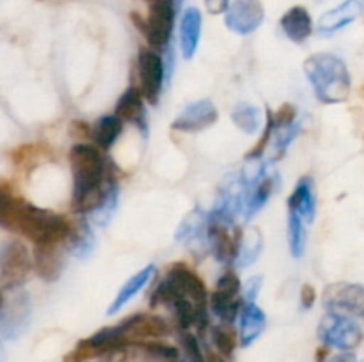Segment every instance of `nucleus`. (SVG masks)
<instances>
[{"instance_id": "nucleus-25", "label": "nucleus", "mask_w": 364, "mask_h": 362, "mask_svg": "<svg viewBox=\"0 0 364 362\" xmlns=\"http://www.w3.org/2000/svg\"><path fill=\"white\" fill-rule=\"evenodd\" d=\"M114 116L123 123H139L144 117V98H142L141 89L135 85L128 87L117 99Z\"/></svg>"}, {"instance_id": "nucleus-15", "label": "nucleus", "mask_w": 364, "mask_h": 362, "mask_svg": "<svg viewBox=\"0 0 364 362\" xmlns=\"http://www.w3.org/2000/svg\"><path fill=\"white\" fill-rule=\"evenodd\" d=\"M219 119L215 105L210 99H198L181 110L180 116L173 121V130L178 131H201L212 126Z\"/></svg>"}, {"instance_id": "nucleus-12", "label": "nucleus", "mask_w": 364, "mask_h": 362, "mask_svg": "<svg viewBox=\"0 0 364 362\" xmlns=\"http://www.w3.org/2000/svg\"><path fill=\"white\" fill-rule=\"evenodd\" d=\"M32 307L27 293H14L0 309V336L16 339L25 332L31 322Z\"/></svg>"}, {"instance_id": "nucleus-13", "label": "nucleus", "mask_w": 364, "mask_h": 362, "mask_svg": "<svg viewBox=\"0 0 364 362\" xmlns=\"http://www.w3.org/2000/svg\"><path fill=\"white\" fill-rule=\"evenodd\" d=\"M323 305L333 312L364 314V286L354 283L331 284L323 291Z\"/></svg>"}, {"instance_id": "nucleus-36", "label": "nucleus", "mask_w": 364, "mask_h": 362, "mask_svg": "<svg viewBox=\"0 0 364 362\" xmlns=\"http://www.w3.org/2000/svg\"><path fill=\"white\" fill-rule=\"evenodd\" d=\"M38 153H39L38 146L34 144L21 146V148L14 149L13 151V162L16 163V165H27V163H31L32 160L38 158Z\"/></svg>"}, {"instance_id": "nucleus-14", "label": "nucleus", "mask_w": 364, "mask_h": 362, "mask_svg": "<svg viewBox=\"0 0 364 362\" xmlns=\"http://www.w3.org/2000/svg\"><path fill=\"white\" fill-rule=\"evenodd\" d=\"M265 11L259 0H233L226 9V27L237 34H251L263 23Z\"/></svg>"}, {"instance_id": "nucleus-4", "label": "nucleus", "mask_w": 364, "mask_h": 362, "mask_svg": "<svg viewBox=\"0 0 364 362\" xmlns=\"http://www.w3.org/2000/svg\"><path fill=\"white\" fill-rule=\"evenodd\" d=\"M70 231V222L64 216L38 208L28 201H23L18 213L14 233L28 238L34 243H64Z\"/></svg>"}, {"instance_id": "nucleus-26", "label": "nucleus", "mask_w": 364, "mask_h": 362, "mask_svg": "<svg viewBox=\"0 0 364 362\" xmlns=\"http://www.w3.org/2000/svg\"><path fill=\"white\" fill-rule=\"evenodd\" d=\"M121 131H123V121L117 119L116 116H103L100 117L91 128V138L95 146L102 151H109L116 141L119 138Z\"/></svg>"}, {"instance_id": "nucleus-40", "label": "nucleus", "mask_w": 364, "mask_h": 362, "mask_svg": "<svg viewBox=\"0 0 364 362\" xmlns=\"http://www.w3.org/2000/svg\"><path fill=\"white\" fill-rule=\"evenodd\" d=\"M228 6H230V0H206V7L213 14L224 13L228 9Z\"/></svg>"}, {"instance_id": "nucleus-6", "label": "nucleus", "mask_w": 364, "mask_h": 362, "mask_svg": "<svg viewBox=\"0 0 364 362\" xmlns=\"http://www.w3.org/2000/svg\"><path fill=\"white\" fill-rule=\"evenodd\" d=\"M32 270V256L23 241L11 238L0 245V284L16 290L27 280Z\"/></svg>"}, {"instance_id": "nucleus-7", "label": "nucleus", "mask_w": 364, "mask_h": 362, "mask_svg": "<svg viewBox=\"0 0 364 362\" xmlns=\"http://www.w3.org/2000/svg\"><path fill=\"white\" fill-rule=\"evenodd\" d=\"M318 337L326 346L350 351L361 343L363 330L358 323L341 312H327L318 325Z\"/></svg>"}, {"instance_id": "nucleus-22", "label": "nucleus", "mask_w": 364, "mask_h": 362, "mask_svg": "<svg viewBox=\"0 0 364 362\" xmlns=\"http://www.w3.org/2000/svg\"><path fill=\"white\" fill-rule=\"evenodd\" d=\"M281 28L287 34V38L294 43H304L313 32L311 14L302 6L291 7L281 18Z\"/></svg>"}, {"instance_id": "nucleus-23", "label": "nucleus", "mask_w": 364, "mask_h": 362, "mask_svg": "<svg viewBox=\"0 0 364 362\" xmlns=\"http://www.w3.org/2000/svg\"><path fill=\"white\" fill-rule=\"evenodd\" d=\"M288 208H290V212L301 215V219L306 220V222H313L316 213V199L315 194H313L311 177L306 176L299 180L290 199H288Z\"/></svg>"}, {"instance_id": "nucleus-42", "label": "nucleus", "mask_w": 364, "mask_h": 362, "mask_svg": "<svg viewBox=\"0 0 364 362\" xmlns=\"http://www.w3.org/2000/svg\"><path fill=\"white\" fill-rule=\"evenodd\" d=\"M205 362H226V357L220 355L217 350H212V351H206Z\"/></svg>"}, {"instance_id": "nucleus-11", "label": "nucleus", "mask_w": 364, "mask_h": 362, "mask_svg": "<svg viewBox=\"0 0 364 362\" xmlns=\"http://www.w3.org/2000/svg\"><path fill=\"white\" fill-rule=\"evenodd\" d=\"M137 73L142 98L151 105H156L162 94L164 77H166V66L159 52L151 48H142L137 55Z\"/></svg>"}, {"instance_id": "nucleus-41", "label": "nucleus", "mask_w": 364, "mask_h": 362, "mask_svg": "<svg viewBox=\"0 0 364 362\" xmlns=\"http://www.w3.org/2000/svg\"><path fill=\"white\" fill-rule=\"evenodd\" d=\"M327 362H358V361H355L354 353H350V351H343V353H340V355H336V357L329 358Z\"/></svg>"}, {"instance_id": "nucleus-21", "label": "nucleus", "mask_w": 364, "mask_h": 362, "mask_svg": "<svg viewBox=\"0 0 364 362\" xmlns=\"http://www.w3.org/2000/svg\"><path fill=\"white\" fill-rule=\"evenodd\" d=\"M201 25L203 18L201 11L198 7H188V9H185L180 23V46L185 59H192L196 50H198L199 38H201Z\"/></svg>"}, {"instance_id": "nucleus-27", "label": "nucleus", "mask_w": 364, "mask_h": 362, "mask_svg": "<svg viewBox=\"0 0 364 362\" xmlns=\"http://www.w3.org/2000/svg\"><path fill=\"white\" fill-rule=\"evenodd\" d=\"M117 204H119V187H117L116 180L110 177L102 202H100L91 213H89V216H91V220L96 224V226L105 227L107 224L112 220L114 213H116L117 209Z\"/></svg>"}, {"instance_id": "nucleus-45", "label": "nucleus", "mask_w": 364, "mask_h": 362, "mask_svg": "<svg viewBox=\"0 0 364 362\" xmlns=\"http://www.w3.org/2000/svg\"><path fill=\"white\" fill-rule=\"evenodd\" d=\"M361 362H364V361H361Z\"/></svg>"}, {"instance_id": "nucleus-17", "label": "nucleus", "mask_w": 364, "mask_h": 362, "mask_svg": "<svg viewBox=\"0 0 364 362\" xmlns=\"http://www.w3.org/2000/svg\"><path fill=\"white\" fill-rule=\"evenodd\" d=\"M206 224H208V213L203 212L201 208H194L178 226L176 241L187 245L192 251H199V248L206 247L208 240H206Z\"/></svg>"}, {"instance_id": "nucleus-31", "label": "nucleus", "mask_w": 364, "mask_h": 362, "mask_svg": "<svg viewBox=\"0 0 364 362\" xmlns=\"http://www.w3.org/2000/svg\"><path fill=\"white\" fill-rule=\"evenodd\" d=\"M306 243H308V234H306L304 220L295 212H290L288 213V245H290L291 256L302 258Z\"/></svg>"}, {"instance_id": "nucleus-16", "label": "nucleus", "mask_w": 364, "mask_h": 362, "mask_svg": "<svg viewBox=\"0 0 364 362\" xmlns=\"http://www.w3.org/2000/svg\"><path fill=\"white\" fill-rule=\"evenodd\" d=\"M63 243H36L32 252V266L41 279L53 283L63 275L64 252Z\"/></svg>"}, {"instance_id": "nucleus-28", "label": "nucleus", "mask_w": 364, "mask_h": 362, "mask_svg": "<svg viewBox=\"0 0 364 362\" xmlns=\"http://www.w3.org/2000/svg\"><path fill=\"white\" fill-rule=\"evenodd\" d=\"M25 199L11 192L7 187H0V227L7 231H13L16 226L18 213Z\"/></svg>"}, {"instance_id": "nucleus-20", "label": "nucleus", "mask_w": 364, "mask_h": 362, "mask_svg": "<svg viewBox=\"0 0 364 362\" xmlns=\"http://www.w3.org/2000/svg\"><path fill=\"white\" fill-rule=\"evenodd\" d=\"M361 11L363 6L359 0H345L343 4H340L338 7L327 11L320 16L318 31L322 34H333V32L340 31V28L347 27L354 20H358Z\"/></svg>"}, {"instance_id": "nucleus-35", "label": "nucleus", "mask_w": 364, "mask_h": 362, "mask_svg": "<svg viewBox=\"0 0 364 362\" xmlns=\"http://www.w3.org/2000/svg\"><path fill=\"white\" fill-rule=\"evenodd\" d=\"M295 117H297V109L290 103H284L277 109L276 114H272L274 119V128H287L290 124L295 123Z\"/></svg>"}, {"instance_id": "nucleus-33", "label": "nucleus", "mask_w": 364, "mask_h": 362, "mask_svg": "<svg viewBox=\"0 0 364 362\" xmlns=\"http://www.w3.org/2000/svg\"><path fill=\"white\" fill-rule=\"evenodd\" d=\"M274 135V119L272 112H267V126L263 130L262 137H259L258 144L255 148H251V151L247 153V160H259L263 156V153H267V146H269L270 138Z\"/></svg>"}, {"instance_id": "nucleus-39", "label": "nucleus", "mask_w": 364, "mask_h": 362, "mask_svg": "<svg viewBox=\"0 0 364 362\" xmlns=\"http://www.w3.org/2000/svg\"><path fill=\"white\" fill-rule=\"evenodd\" d=\"M70 133L75 138H91V128L84 121H73L70 126Z\"/></svg>"}, {"instance_id": "nucleus-37", "label": "nucleus", "mask_w": 364, "mask_h": 362, "mask_svg": "<svg viewBox=\"0 0 364 362\" xmlns=\"http://www.w3.org/2000/svg\"><path fill=\"white\" fill-rule=\"evenodd\" d=\"M259 287H262V275L251 277L247 284L244 286V304L245 302H255L256 295H258Z\"/></svg>"}, {"instance_id": "nucleus-18", "label": "nucleus", "mask_w": 364, "mask_h": 362, "mask_svg": "<svg viewBox=\"0 0 364 362\" xmlns=\"http://www.w3.org/2000/svg\"><path fill=\"white\" fill-rule=\"evenodd\" d=\"M267 325L265 312L256 305V302H245L242 304L238 312V344L249 346L262 336Z\"/></svg>"}, {"instance_id": "nucleus-8", "label": "nucleus", "mask_w": 364, "mask_h": 362, "mask_svg": "<svg viewBox=\"0 0 364 362\" xmlns=\"http://www.w3.org/2000/svg\"><path fill=\"white\" fill-rule=\"evenodd\" d=\"M206 240H208V247L217 261L224 263V265H231L233 261H237L242 241V229L237 224L208 215Z\"/></svg>"}, {"instance_id": "nucleus-9", "label": "nucleus", "mask_w": 364, "mask_h": 362, "mask_svg": "<svg viewBox=\"0 0 364 362\" xmlns=\"http://www.w3.org/2000/svg\"><path fill=\"white\" fill-rule=\"evenodd\" d=\"M240 279L231 268L226 270L217 280L215 290L208 297V304L213 314L223 323H233L238 318V312L244 304L240 300Z\"/></svg>"}, {"instance_id": "nucleus-30", "label": "nucleus", "mask_w": 364, "mask_h": 362, "mask_svg": "<svg viewBox=\"0 0 364 362\" xmlns=\"http://www.w3.org/2000/svg\"><path fill=\"white\" fill-rule=\"evenodd\" d=\"M212 341L215 350L224 357H231L238 346V332L235 330L233 323H219L212 327Z\"/></svg>"}, {"instance_id": "nucleus-3", "label": "nucleus", "mask_w": 364, "mask_h": 362, "mask_svg": "<svg viewBox=\"0 0 364 362\" xmlns=\"http://www.w3.org/2000/svg\"><path fill=\"white\" fill-rule=\"evenodd\" d=\"M208 290H206L201 277L185 263H174L167 270L162 283L153 291L149 302H151V307H156L159 304L173 307L176 302L188 300L196 307L206 311L208 309Z\"/></svg>"}, {"instance_id": "nucleus-10", "label": "nucleus", "mask_w": 364, "mask_h": 362, "mask_svg": "<svg viewBox=\"0 0 364 362\" xmlns=\"http://www.w3.org/2000/svg\"><path fill=\"white\" fill-rule=\"evenodd\" d=\"M114 332L123 348L128 344H142L151 339H160L167 334V323L160 316L142 312V314H134L121 322L119 325L114 327Z\"/></svg>"}, {"instance_id": "nucleus-32", "label": "nucleus", "mask_w": 364, "mask_h": 362, "mask_svg": "<svg viewBox=\"0 0 364 362\" xmlns=\"http://www.w3.org/2000/svg\"><path fill=\"white\" fill-rule=\"evenodd\" d=\"M231 119L244 133L251 135L258 131L259 124H262V112L258 110V106L251 105V103H238L231 114Z\"/></svg>"}, {"instance_id": "nucleus-43", "label": "nucleus", "mask_w": 364, "mask_h": 362, "mask_svg": "<svg viewBox=\"0 0 364 362\" xmlns=\"http://www.w3.org/2000/svg\"><path fill=\"white\" fill-rule=\"evenodd\" d=\"M4 361V346H2V341H0V362Z\"/></svg>"}, {"instance_id": "nucleus-38", "label": "nucleus", "mask_w": 364, "mask_h": 362, "mask_svg": "<svg viewBox=\"0 0 364 362\" xmlns=\"http://www.w3.org/2000/svg\"><path fill=\"white\" fill-rule=\"evenodd\" d=\"M316 300V291L311 284H304L301 287V305L304 309H311L313 304Z\"/></svg>"}, {"instance_id": "nucleus-44", "label": "nucleus", "mask_w": 364, "mask_h": 362, "mask_svg": "<svg viewBox=\"0 0 364 362\" xmlns=\"http://www.w3.org/2000/svg\"><path fill=\"white\" fill-rule=\"evenodd\" d=\"M2 305H4V295L2 291H0V309H2Z\"/></svg>"}, {"instance_id": "nucleus-2", "label": "nucleus", "mask_w": 364, "mask_h": 362, "mask_svg": "<svg viewBox=\"0 0 364 362\" xmlns=\"http://www.w3.org/2000/svg\"><path fill=\"white\" fill-rule=\"evenodd\" d=\"M304 73L322 103L334 105L345 102L350 94L352 78L347 64L333 53H315L306 59Z\"/></svg>"}, {"instance_id": "nucleus-34", "label": "nucleus", "mask_w": 364, "mask_h": 362, "mask_svg": "<svg viewBox=\"0 0 364 362\" xmlns=\"http://www.w3.org/2000/svg\"><path fill=\"white\" fill-rule=\"evenodd\" d=\"M274 130L279 131V135L276 138V158H279V156L284 155V151L291 144V141L297 137L301 126H299V123H294L287 128H274Z\"/></svg>"}, {"instance_id": "nucleus-1", "label": "nucleus", "mask_w": 364, "mask_h": 362, "mask_svg": "<svg viewBox=\"0 0 364 362\" xmlns=\"http://www.w3.org/2000/svg\"><path fill=\"white\" fill-rule=\"evenodd\" d=\"M70 165L73 172V212L89 215L105 195L107 177L105 156L95 144L78 142L70 149Z\"/></svg>"}, {"instance_id": "nucleus-5", "label": "nucleus", "mask_w": 364, "mask_h": 362, "mask_svg": "<svg viewBox=\"0 0 364 362\" xmlns=\"http://www.w3.org/2000/svg\"><path fill=\"white\" fill-rule=\"evenodd\" d=\"M132 21L146 35L151 50L155 52L166 50L173 34L174 2H151L148 18H142L139 13H132Z\"/></svg>"}, {"instance_id": "nucleus-24", "label": "nucleus", "mask_w": 364, "mask_h": 362, "mask_svg": "<svg viewBox=\"0 0 364 362\" xmlns=\"http://www.w3.org/2000/svg\"><path fill=\"white\" fill-rule=\"evenodd\" d=\"M153 273H155V266L148 265V266H144L142 270H139L137 273H134L130 279L124 280V284L121 286V290L117 291L114 302L109 305V311H107V314H114V312H117L119 309H123L124 305H127L128 302H130L132 298H134L135 295H137L139 291H141L142 287L149 283V280H151Z\"/></svg>"}, {"instance_id": "nucleus-29", "label": "nucleus", "mask_w": 364, "mask_h": 362, "mask_svg": "<svg viewBox=\"0 0 364 362\" xmlns=\"http://www.w3.org/2000/svg\"><path fill=\"white\" fill-rule=\"evenodd\" d=\"M263 248V238L262 233H259L256 227L249 229L247 233H242V241H240V248H238V256H237V263L245 268V266L252 265L256 259L259 258Z\"/></svg>"}, {"instance_id": "nucleus-19", "label": "nucleus", "mask_w": 364, "mask_h": 362, "mask_svg": "<svg viewBox=\"0 0 364 362\" xmlns=\"http://www.w3.org/2000/svg\"><path fill=\"white\" fill-rule=\"evenodd\" d=\"M66 243L68 252L75 258L85 259L92 254L96 245L95 233H92L91 224L87 222L85 216L75 220V222L70 224V231H68V236L64 240Z\"/></svg>"}]
</instances>
